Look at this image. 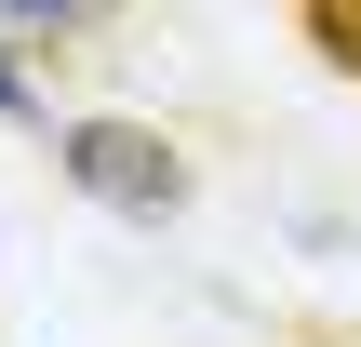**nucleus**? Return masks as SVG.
I'll use <instances>...</instances> for the list:
<instances>
[{
  "label": "nucleus",
  "instance_id": "obj_1",
  "mask_svg": "<svg viewBox=\"0 0 361 347\" xmlns=\"http://www.w3.org/2000/svg\"><path fill=\"white\" fill-rule=\"evenodd\" d=\"M54 174H67L94 214H121V227H174V214H188V160H174V134H147V120H67V134H54Z\"/></svg>",
  "mask_w": 361,
  "mask_h": 347
},
{
  "label": "nucleus",
  "instance_id": "obj_3",
  "mask_svg": "<svg viewBox=\"0 0 361 347\" xmlns=\"http://www.w3.org/2000/svg\"><path fill=\"white\" fill-rule=\"evenodd\" d=\"M0 120H13V134H40V94L13 80V53H0Z\"/></svg>",
  "mask_w": 361,
  "mask_h": 347
},
{
  "label": "nucleus",
  "instance_id": "obj_2",
  "mask_svg": "<svg viewBox=\"0 0 361 347\" xmlns=\"http://www.w3.org/2000/svg\"><path fill=\"white\" fill-rule=\"evenodd\" d=\"M80 13H94V0H0V27H40V40H54V27H80Z\"/></svg>",
  "mask_w": 361,
  "mask_h": 347
}]
</instances>
